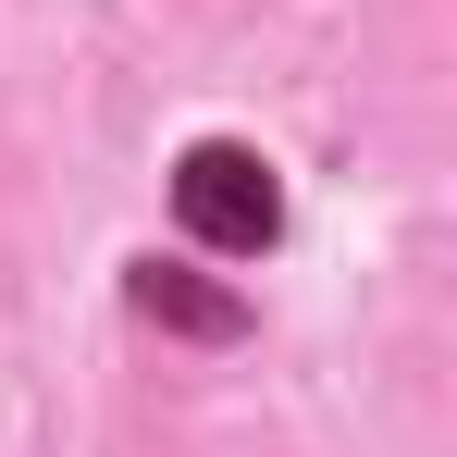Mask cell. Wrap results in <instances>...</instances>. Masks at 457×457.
<instances>
[{
	"instance_id": "obj_1",
	"label": "cell",
	"mask_w": 457,
	"mask_h": 457,
	"mask_svg": "<svg viewBox=\"0 0 457 457\" xmlns=\"http://www.w3.org/2000/svg\"><path fill=\"white\" fill-rule=\"evenodd\" d=\"M173 211L198 247H235V260H260L272 235H285V186H272V161L235 149V137H198V149L173 161Z\"/></svg>"
},
{
	"instance_id": "obj_2",
	"label": "cell",
	"mask_w": 457,
	"mask_h": 457,
	"mask_svg": "<svg viewBox=\"0 0 457 457\" xmlns=\"http://www.w3.org/2000/svg\"><path fill=\"white\" fill-rule=\"evenodd\" d=\"M137 309H149V321H173V334H247V309L223 297V285H186V272H137Z\"/></svg>"
}]
</instances>
